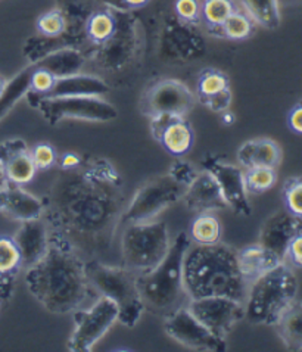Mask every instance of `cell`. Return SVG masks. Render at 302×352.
I'll use <instances>...</instances> for the list:
<instances>
[{"label":"cell","mask_w":302,"mask_h":352,"mask_svg":"<svg viewBox=\"0 0 302 352\" xmlns=\"http://www.w3.org/2000/svg\"><path fill=\"white\" fill-rule=\"evenodd\" d=\"M244 12L255 24L266 28H277L280 25V8L279 0H239Z\"/></svg>","instance_id":"f1b7e54d"},{"label":"cell","mask_w":302,"mask_h":352,"mask_svg":"<svg viewBox=\"0 0 302 352\" xmlns=\"http://www.w3.org/2000/svg\"><path fill=\"white\" fill-rule=\"evenodd\" d=\"M232 102H233V95H232L230 89H227L222 93H218V95H214L211 98L201 100V103L205 108H208L213 112H217V113H223V112L228 111V108L232 107Z\"/></svg>","instance_id":"b9f144b4"},{"label":"cell","mask_w":302,"mask_h":352,"mask_svg":"<svg viewBox=\"0 0 302 352\" xmlns=\"http://www.w3.org/2000/svg\"><path fill=\"white\" fill-rule=\"evenodd\" d=\"M14 241L23 260V268L27 270L33 267L45 256L49 248L50 229L46 220L41 217V219L23 221L14 236Z\"/></svg>","instance_id":"d6986e66"},{"label":"cell","mask_w":302,"mask_h":352,"mask_svg":"<svg viewBox=\"0 0 302 352\" xmlns=\"http://www.w3.org/2000/svg\"><path fill=\"white\" fill-rule=\"evenodd\" d=\"M237 161L244 170L252 167L277 168L282 162V148L277 142L267 138L248 140L239 148Z\"/></svg>","instance_id":"44dd1931"},{"label":"cell","mask_w":302,"mask_h":352,"mask_svg":"<svg viewBox=\"0 0 302 352\" xmlns=\"http://www.w3.org/2000/svg\"><path fill=\"white\" fill-rule=\"evenodd\" d=\"M202 170L210 173L218 183L228 208L241 215H251V205L245 189L244 168L220 161L213 155H206L202 161Z\"/></svg>","instance_id":"5bb4252c"},{"label":"cell","mask_w":302,"mask_h":352,"mask_svg":"<svg viewBox=\"0 0 302 352\" xmlns=\"http://www.w3.org/2000/svg\"><path fill=\"white\" fill-rule=\"evenodd\" d=\"M183 283L191 299L226 296L246 301L249 285L237 261V251L226 243L189 246L183 258Z\"/></svg>","instance_id":"3957f363"},{"label":"cell","mask_w":302,"mask_h":352,"mask_svg":"<svg viewBox=\"0 0 302 352\" xmlns=\"http://www.w3.org/2000/svg\"><path fill=\"white\" fill-rule=\"evenodd\" d=\"M109 91L105 81L96 76L77 74L56 78L54 87L41 98H64V96H103Z\"/></svg>","instance_id":"7402d4cb"},{"label":"cell","mask_w":302,"mask_h":352,"mask_svg":"<svg viewBox=\"0 0 302 352\" xmlns=\"http://www.w3.org/2000/svg\"><path fill=\"white\" fill-rule=\"evenodd\" d=\"M6 86H8V81L2 77V76H0V96H2L3 95V93H5V90H6Z\"/></svg>","instance_id":"c3c4849f"},{"label":"cell","mask_w":302,"mask_h":352,"mask_svg":"<svg viewBox=\"0 0 302 352\" xmlns=\"http://www.w3.org/2000/svg\"><path fill=\"white\" fill-rule=\"evenodd\" d=\"M302 233V224L286 210L273 214L263 224L259 233V245L272 252L280 261L285 263L286 250L296 234Z\"/></svg>","instance_id":"e0dca14e"},{"label":"cell","mask_w":302,"mask_h":352,"mask_svg":"<svg viewBox=\"0 0 302 352\" xmlns=\"http://www.w3.org/2000/svg\"><path fill=\"white\" fill-rule=\"evenodd\" d=\"M237 261L241 267L245 282L251 286L259 276H263L273 267L282 264L272 252H268L263 245L254 243L237 251Z\"/></svg>","instance_id":"cb8c5ba5"},{"label":"cell","mask_w":302,"mask_h":352,"mask_svg":"<svg viewBox=\"0 0 302 352\" xmlns=\"http://www.w3.org/2000/svg\"><path fill=\"white\" fill-rule=\"evenodd\" d=\"M285 263L288 265L302 268V233L296 234L294 239L290 241L286 250Z\"/></svg>","instance_id":"ee69618b"},{"label":"cell","mask_w":302,"mask_h":352,"mask_svg":"<svg viewBox=\"0 0 302 352\" xmlns=\"http://www.w3.org/2000/svg\"><path fill=\"white\" fill-rule=\"evenodd\" d=\"M165 221H139L124 226L121 234L122 265L133 273L144 274L158 265L170 250Z\"/></svg>","instance_id":"52a82bcc"},{"label":"cell","mask_w":302,"mask_h":352,"mask_svg":"<svg viewBox=\"0 0 302 352\" xmlns=\"http://www.w3.org/2000/svg\"><path fill=\"white\" fill-rule=\"evenodd\" d=\"M122 25L124 27H120V23L117 19L116 33L112 34V37L108 41L99 46V60L102 62V65L116 68L121 65L122 62L129 60L133 52L131 43L134 37V30L131 27L133 24H127V21Z\"/></svg>","instance_id":"d4e9b609"},{"label":"cell","mask_w":302,"mask_h":352,"mask_svg":"<svg viewBox=\"0 0 302 352\" xmlns=\"http://www.w3.org/2000/svg\"><path fill=\"white\" fill-rule=\"evenodd\" d=\"M86 273L91 287L118 307V322L127 327L136 326L147 309L138 287V274L127 267L107 265L96 258L86 261Z\"/></svg>","instance_id":"8992f818"},{"label":"cell","mask_w":302,"mask_h":352,"mask_svg":"<svg viewBox=\"0 0 302 352\" xmlns=\"http://www.w3.org/2000/svg\"><path fill=\"white\" fill-rule=\"evenodd\" d=\"M117 28V16L114 15L111 10H96L89 15L86 24H85V31L87 38L98 46L103 45L105 41H108L112 34L116 33Z\"/></svg>","instance_id":"f546056e"},{"label":"cell","mask_w":302,"mask_h":352,"mask_svg":"<svg viewBox=\"0 0 302 352\" xmlns=\"http://www.w3.org/2000/svg\"><path fill=\"white\" fill-rule=\"evenodd\" d=\"M0 304H2V301H0Z\"/></svg>","instance_id":"816d5d0a"},{"label":"cell","mask_w":302,"mask_h":352,"mask_svg":"<svg viewBox=\"0 0 302 352\" xmlns=\"http://www.w3.org/2000/svg\"><path fill=\"white\" fill-rule=\"evenodd\" d=\"M5 184H8V182H6V177H5V173H3L2 165H0V188H3Z\"/></svg>","instance_id":"f907efd6"},{"label":"cell","mask_w":302,"mask_h":352,"mask_svg":"<svg viewBox=\"0 0 302 352\" xmlns=\"http://www.w3.org/2000/svg\"><path fill=\"white\" fill-rule=\"evenodd\" d=\"M245 189L248 193L259 195L274 188L277 183L276 168L272 167H252L244 170Z\"/></svg>","instance_id":"d6a6232c"},{"label":"cell","mask_w":302,"mask_h":352,"mask_svg":"<svg viewBox=\"0 0 302 352\" xmlns=\"http://www.w3.org/2000/svg\"><path fill=\"white\" fill-rule=\"evenodd\" d=\"M30 152L37 170H49L58 162L56 152L49 143H37Z\"/></svg>","instance_id":"ab89813d"},{"label":"cell","mask_w":302,"mask_h":352,"mask_svg":"<svg viewBox=\"0 0 302 352\" xmlns=\"http://www.w3.org/2000/svg\"><path fill=\"white\" fill-rule=\"evenodd\" d=\"M164 40L166 43V49L174 46L175 54L182 55L186 59H192L195 55L199 56V52L204 50L201 36L192 33L191 24H184L182 21L165 31Z\"/></svg>","instance_id":"83f0119b"},{"label":"cell","mask_w":302,"mask_h":352,"mask_svg":"<svg viewBox=\"0 0 302 352\" xmlns=\"http://www.w3.org/2000/svg\"><path fill=\"white\" fill-rule=\"evenodd\" d=\"M227 89H230V81H228V77L224 72L218 69H204L199 78H197V99H199V102L218 95V93Z\"/></svg>","instance_id":"836d02e7"},{"label":"cell","mask_w":302,"mask_h":352,"mask_svg":"<svg viewBox=\"0 0 302 352\" xmlns=\"http://www.w3.org/2000/svg\"><path fill=\"white\" fill-rule=\"evenodd\" d=\"M126 208L124 183L116 167L103 158H86L55 177L43 219L87 261L109 250Z\"/></svg>","instance_id":"6da1fadb"},{"label":"cell","mask_w":302,"mask_h":352,"mask_svg":"<svg viewBox=\"0 0 302 352\" xmlns=\"http://www.w3.org/2000/svg\"><path fill=\"white\" fill-rule=\"evenodd\" d=\"M254 21L249 18L245 12H235L226 19V23L222 25V34L230 40H245L252 34L254 31Z\"/></svg>","instance_id":"d590c367"},{"label":"cell","mask_w":302,"mask_h":352,"mask_svg":"<svg viewBox=\"0 0 302 352\" xmlns=\"http://www.w3.org/2000/svg\"><path fill=\"white\" fill-rule=\"evenodd\" d=\"M174 10L184 24L195 25L201 19V5L197 0H175Z\"/></svg>","instance_id":"60d3db41"},{"label":"cell","mask_w":302,"mask_h":352,"mask_svg":"<svg viewBox=\"0 0 302 352\" xmlns=\"http://www.w3.org/2000/svg\"><path fill=\"white\" fill-rule=\"evenodd\" d=\"M187 309L217 336L226 339L237 322L245 318V304L226 296L191 299Z\"/></svg>","instance_id":"4fadbf2b"},{"label":"cell","mask_w":302,"mask_h":352,"mask_svg":"<svg viewBox=\"0 0 302 352\" xmlns=\"http://www.w3.org/2000/svg\"><path fill=\"white\" fill-rule=\"evenodd\" d=\"M288 124H289V129L302 134V102L298 103L292 108V111L289 112V117H288Z\"/></svg>","instance_id":"f6af8a7d"},{"label":"cell","mask_w":302,"mask_h":352,"mask_svg":"<svg viewBox=\"0 0 302 352\" xmlns=\"http://www.w3.org/2000/svg\"><path fill=\"white\" fill-rule=\"evenodd\" d=\"M298 295V280L290 265L279 264L249 286L245 318L252 324L274 326Z\"/></svg>","instance_id":"5b68a950"},{"label":"cell","mask_w":302,"mask_h":352,"mask_svg":"<svg viewBox=\"0 0 302 352\" xmlns=\"http://www.w3.org/2000/svg\"><path fill=\"white\" fill-rule=\"evenodd\" d=\"M235 12L233 0H204L201 5V18L210 28H218Z\"/></svg>","instance_id":"e575fe53"},{"label":"cell","mask_w":302,"mask_h":352,"mask_svg":"<svg viewBox=\"0 0 302 352\" xmlns=\"http://www.w3.org/2000/svg\"><path fill=\"white\" fill-rule=\"evenodd\" d=\"M81 161H83V158L78 157V155L74 153V152H67V153L62 155L61 158H58V164H59L61 170L76 168L81 164Z\"/></svg>","instance_id":"bcb514c9"},{"label":"cell","mask_w":302,"mask_h":352,"mask_svg":"<svg viewBox=\"0 0 302 352\" xmlns=\"http://www.w3.org/2000/svg\"><path fill=\"white\" fill-rule=\"evenodd\" d=\"M31 71H33V67L25 68L24 71H21L17 77L8 81L6 90L3 95L0 96V120H2L10 109H12V107L21 98L28 93Z\"/></svg>","instance_id":"1f68e13d"},{"label":"cell","mask_w":302,"mask_h":352,"mask_svg":"<svg viewBox=\"0 0 302 352\" xmlns=\"http://www.w3.org/2000/svg\"><path fill=\"white\" fill-rule=\"evenodd\" d=\"M33 67V71H31L30 76V93L37 96H45L54 87L56 77L49 72L45 68H39V67Z\"/></svg>","instance_id":"f35d334b"},{"label":"cell","mask_w":302,"mask_h":352,"mask_svg":"<svg viewBox=\"0 0 302 352\" xmlns=\"http://www.w3.org/2000/svg\"><path fill=\"white\" fill-rule=\"evenodd\" d=\"M67 15L62 9H52L49 12L40 15L37 19V30L40 36L59 37L67 31Z\"/></svg>","instance_id":"74e56055"},{"label":"cell","mask_w":302,"mask_h":352,"mask_svg":"<svg viewBox=\"0 0 302 352\" xmlns=\"http://www.w3.org/2000/svg\"><path fill=\"white\" fill-rule=\"evenodd\" d=\"M191 245L189 234L179 233L164 260L153 270L138 276V287L144 308L166 317L189 304L191 298L183 283V258Z\"/></svg>","instance_id":"277c9868"},{"label":"cell","mask_w":302,"mask_h":352,"mask_svg":"<svg viewBox=\"0 0 302 352\" xmlns=\"http://www.w3.org/2000/svg\"><path fill=\"white\" fill-rule=\"evenodd\" d=\"M187 186L177 180L171 173L152 179L136 192L122 214L121 226L155 220L170 205L182 201Z\"/></svg>","instance_id":"9c48e42d"},{"label":"cell","mask_w":302,"mask_h":352,"mask_svg":"<svg viewBox=\"0 0 302 352\" xmlns=\"http://www.w3.org/2000/svg\"><path fill=\"white\" fill-rule=\"evenodd\" d=\"M222 116H223V118H224L223 121H224L226 124H232V122L235 121V117H233V116H228V111L223 112V113H222Z\"/></svg>","instance_id":"681fc988"},{"label":"cell","mask_w":302,"mask_h":352,"mask_svg":"<svg viewBox=\"0 0 302 352\" xmlns=\"http://www.w3.org/2000/svg\"><path fill=\"white\" fill-rule=\"evenodd\" d=\"M289 351H302V299H295L274 324Z\"/></svg>","instance_id":"4316f807"},{"label":"cell","mask_w":302,"mask_h":352,"mask_svg":"<svg viewBox=\"0 0 302 352\" xmlns=\"http://www.w3.org/2000/svg\"><path fill=\"white\" fill-rule=\"evenodd\" d=\"M28 103L39 109L49 124L62 120H85L96 122H108L116 120L118 111L112 103L100 96H64V98H41L33 93H27Z\"/></svg>","instance_id":"ba28073f"},{"label":"cell","mask_w":302,"mask_h":352,"mask_svg":"<svg viewBox=\"0 0 302 352\" xmlns=\"http://www.w3.org/2000/svg\"><path fill=\"white\" fill-rule=\"evenodd\" d=\"M164 318L165 333L183 346L208 352L227 351L226 339L214 335L187 309V307L175 309L174 313Z\"/></svg>","instance_id":"7c38bea8"},{"label":"cell","mask_w":302,"mask_h":352,"mask_svg":"<svg viewBox=\"0 0 302 352\" xmlns=\"http://www.w3.org/2000/svg\"><path fill=\"white\" fill-rule=\"evenodd\" d=\"M76 327L68 340V349L72 352H87L108 333L118 322V307L109 298L102 296L89 308L74 311Z\"/></svg>","instance_id":"30bf717a"},{"label":"cell","mask_w":302,"mask_h":352,"mask_svg":"<svg viewBox=\"0 0 302 352\" xmlns=\"http://www.w3.org/2000/svg\"><path fill=\"white\" fill-rule=\"evenodd\" d=\"M0 214L21 223L41 219L45 202L21 186L8 183L0 188Z\"/></svg>","instance_id":"ac0fdd59"},{"label":"cell","mask_w":302,"mask_h":352,"mask_svg":"<svg viewBox=\"0 0 302 352\" xmlns=\"http://www.w3.org/2000/svg\"><path fill=\"white\" fill-rule=\"evenodd\" d=\"M196 103V96L184 82L166 78L156 81L143 93L140 109L149 120L156 117H186Z\"/></svg>","instance_id":"8fae6325"},{"label":"cell","mask_w":302,"mask_h":352,"mask_svg":"<svg viewBox=\"0 0 302 352\" xmlns=\"http://www.w3.org/2000/svg\"><path fill=\"white\" fill-rule=\"evenodd\" d=\"M282 198L285 210L302 224V175L290 177L283 183Z\"/></svg>","instance_id":"8d00e7d4"},{"label":"cell","mask_w":302,"mask_h":352,"mask_svg":"<svg viewBox=\"0 0 302 352\" xmlns=\"http://www.w3.org/2000/svg\"><path fill=\"white\" fill-rule=\"evenodd\" d=\"M169 173H171L177 180L182 182L183 184L187 186V188H189V184L195 180V177H196L197 173H199V171H197L196 168H193L189 162L177 161V162H174L171 165V168H170Z\"/></svg>","instance_id":"7bdbcfd3"},{"label":"cell","mask_w":302,"mask_h":352,"mask_svg":"<svg viewBox=\"0 0 302 352\" xmlns=\"http://www.w3.org/2000/svg\"><path fill=\"white\" fill-rule=\"evenodd\" d=\"M222 224L211 212L197 214L191 226L189 237L195 245H214L220 242Z\"/></svg>","instance_id":"4dcf8cb0"},{"label":"cell","mask_w":302,"mask_h":352,"mask_svg":"<svg viewBox=\"0 0 302 352\" xmlns=\"http://www.w3.org/2000/svg\"><path fill=\"white\" fill-rule=\"evenodd\" d=\"M182 201L184 202L186 208L195 214H205L227 208L218 183L206 170L197 173L195 180L183 195Z\"/></svg>","instance_id":"ffe728a7"},{"label":"cell","mask_w":302,"mask_h":352,"mask_svg":"<svg viewBox=\"0 0 302 352\" xmlns=\"http://www.w3.org/2000/svg\"><path fill=\"white\" fill-rule=\"evenodd\" d=\"M23 260L14 237L0 236V301H8L14 294Z\"/></svg>","instance_id":"603a6c76"},{"label":"cell","mask_w":302,"mask_h":352,"mask_svg":"<svg viewBox=\"0 0 302 352\" xmlns=\"http://www.w3.org/2000/svg\"><path fill=\"white\" fill-rule=\"evenodd\" d=\"M85 56H83L78 49L67 46L45 56L33 65L39 68H45L49 72H52L56 78H59L77 74V72L81 71L83 65H85Z\"/></svg>","instance_id":"484cf974"},{"label":"cell","mask_w":302,"mask_h":352,"mask_svg":"<svg viewBox=\"0 0 302 352\" xmlns=\"http://www.w3.org/2000/svg\"><path fill=\"white\" fill-rule=\"evenodd\" d=\"M25 285L30 294L54 314L77 311L85 305L93 289L86 273L85 256L54 230H50L45 256L27 268Z\"/></svg>","instance_id":"7a4b0ae2"},{"label":"cell","mask_w":302,"mask_h":352,"mask_svg":"<svg viewBox=\"0 0 302 352\" xmlns=\"http://www.w3.org/2000/svg\"><path fill=\"white\" fill-rule=\"evenodd\" d=\"M122 3L127 8L136 9V8H143L144 5H148L149 0H122Z\"/></svg>","instance_id":"7dc6e473"},{"label":"cell","mask_w":302,"mask_h":352,"mask_svg":"<svg viewBox=\"0 0 302 352\" xmlns=\"http://www.w3.org/2000/svg\"><path fill=\"white\" fill-rule=\"evenodd\" d=\"M0 165H2L6 182L24 186L33 182L37 167L31 158L30 148L21 139H10L0 143Z\"/></svg>","instance_id":"9a60e30c"},{"label":"cell","mask_w":302,"mask_h":352,"mask_svg":"<svg viewBox=\"0 0 302 352\" xmlns=\"http://www.w3.org/2000/svg\"><path fill=\"white\" fill-rule=\"evenodd\" d=\"M151 133L153 139L174 157L186 155L193 146V130L186 117L164 116L152 118Z\"/></svg>","instance_id":"2e32d148"}]
</instances>
